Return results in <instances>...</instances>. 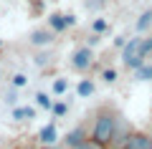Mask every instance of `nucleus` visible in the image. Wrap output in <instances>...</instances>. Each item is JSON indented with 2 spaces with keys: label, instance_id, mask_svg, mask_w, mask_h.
I'll use <instances>...</instances> for the list:
<instances>
[{
  "label": "nucleus",
  "instance_id": "1",
  "mask_svg": "<svg viewBox=\"0 0 152 149\" xmlns=\"http://www.w3.org/2000/svg\"><path fill=\"white\" fill-rule=\"evenodd\" d=\"M119 124H122V116H119L117 109L114 106H102L94 114L89 137H91L94 142H99L102 147H112V144L117 142V134H119Z\"/></svg>",
  "mask_w": 152,
  "mask_h": 149
},
{
  "label": "nucleus",
  "instance_id": "2",
  "mask_svg": "<svg viewBox=\"0 0 152 149\" xmlns=\"http://www.w3.org/2000/svg\"><path fill=\"white\" fill-rule=\"evenodd\" d=\"M152 51V38H132L129 43L124 46V51H122V61H124L127 68H142V63H145L147 53Z\"/></svg>",
  "mask_w": 152,
  "mask_h": 149
},
{
  "label": "nucleus",
  "instance_id": "3",
  "mask_svg": "<svg viewBox=\"0 0 152 149\" xmlns=\"http://www.w3.org/2000/svg\"><path fill=\"white\" fill-rule=\"evenodd\" d=\"M122 149H152V134L147 132H129L122 142Z\"/></svg>",
  "mask_w": 152,
  "mask_h": 149
},
{
  "label": "nucleus",
  "instance_id": "4",
  "mask_svg": "<svg viewBox=\"0 0 152 149\" xmlns=\"http://www.w3.org/2000/svg\"><path fill=\"white\" fill-rule=\"evenodd\" d=\"M94 61V53L91 48H79V51H74V58H71V66H74L76 71H86L89 66H91Z\"/></svg>",
  "mask_w": 152,
  "mask_h": 149
},
{
  "label": "nucleus",
  "instance_id": "5",
  "mask_svg": "<svg viewBox=\"0 0 152 149\" xmlns=\"http://www.w3.org/2000/svg\"><path fill=\"white\" fill-rule=\"evenodd\" d=\"M86 139H89L86 129H84V126H79V129H74V132H69V134H66V147H71V149H74V147H79L81 142H86Z\"/></svg>",
  "mask_w": 152,
  "mask_h": 149
},
{
  "label": "nucleus",
  "instance_id": "6",
  "mask_svg": "<svg viewBox=\"0 0 152 149\" xmlns=\"http://www.w3.org/2000/svg\"><path fill=\"white\" fill-rule=\"evenodd\" d=\"M48 23L53 31H64L66 25H74V15H51Z\"/></svg>",
  "mask_w": 152,
  "mask_h": 149
},
{
  "label": "nucleus",
  "instance_id": "7",
  "mask_svg": "<svg viewBox=\"0 0 152 149\" xmlns=\"http://www.w3.org/2000/svg\"><path fill=\"white\" fill-rule=\"evenodd\" d=\"M51 41H53V33H51V31H36V33L31 36V43H33V46H48Z\"/></svg>",
  "mask_w": 152,
  "mask_h": 149
},
{
  "label": "nucleus",
  "instance_id": "8",
  "mask_svg": "<svg viewBox=\"0 0 152 149\" xmlns=\"http://www.w3.org/2000/svg\"><path fill=\"white\" fill-rule=\"evenodd\" d=\"M38 139H41V144H48V147H51V144L56 142V126H53V124L43 126V129H41V134H38Z\"/></svg>",
  "mask_w": 152,
  "mask_h": 149
},
{
  "label": "nucleus",
  "instance_id": "9",
  "mask_svg": "<svg viewBox=\"0 0 152 149\" xmlns=\"http://www.w3.org/2000/svg\"><path fill=\"white\" fill-rule=\"evenodd\" d=\"M36 116V111H33L31 106H23V109H13V119H18V121H26V119H33Z\"/></svg>",
  "mask_w": 152,
  "mask_h": 149
},
{
  "label": "nucleus",
  "instance_id": "10",
  "mask_svg": "<svg viewBox=\"0 0 152 149\" xmlns=\"http://www.w3.org/2000/svg\"><path fill=\"white\" fill-rule=\"evenodd\" d=\"M150 23H152V10H145V13H142V18H140V20H137V31H147V25H150Z\"/></svg>",
  "mask_w": 152,
  "mask_h": 149
},
{
  "label": "nucleus",
  "instance_id": "11",
  "mask_svg": "<svg viewBox=\"0 0 152 149\" xmlns=\"http://www.w3.org/2000/svg\"><path fill=\"white\" fill-rule=\"evenodd\" d=\"M74 149H107V147H102V144H99V142H94V139L89 137L86 142H81V144H79V147H74Z\"/></svg>",
  "mask_w": 152,
  "mask_h": 149
},
{
  "label": "nucleus",
  "instance_id": "12",
  "mask_svg": "<svg viewBox=\"0 0 152 149\" xmlns=\"http://www.w3.org/2000/svg\"><path fill=\"white\" fill-rule=\"evenodd\" d=\"M36 104H38V106H43V109H53V101L48 99V94H38L36 96Z\"/></svg>",
  "mask_w": 152,
  "mask_h": 149
},
{
  "label": "nucleus",
  "instance_id": "13",
  "mask_svg": "<svg viewBox=\"0 0 152 149\" xmlns=\"http://www.w3.org/2000/svg\"><path fill=\"white\" fill-rule=\"evenodd\" d=\"M91 91H94L91 81H86V78H84L81 84H79V94H81V96H89V94H91Z\"/></svg>",
  "mask_w": 152,
  "mask_h": 149
},
{
  "label": "nucleus",
  "instance_id": "14",
  "mask_svg": "<svg viewBox=\"0 0 152 149\" xmlns=\"http://www.w3.org/2000/svg\"><path fill=\"white\" fill-rule=\"evenodd\" d=\"M26 84H28V78H26L23 73H15V76H13V86H15V89H23Z\"/></svg>",
  "mask_w": 152,
  "mask_h": 149
},
{
  "label": "nucleus",
  "instance_id": "15",
  "mask_svg": "<svg viewBox=\"0 0 152 149\" xmlns=\"http://www.w3.org/2000/svg\"><path fill=\"white\" fill-rule=\"evenodd\" d=\"M66 89H69V84H66V78H58V81L53 84V94H64Z\"/></svg>",
  "mask_w": 152,
  "mask_h": 149
},
{
  "label": "nucleus",
  "instance_id": "16",
  "mask_svg": "<svg viewBox=\"0 0 152 149\" xmlns=\"http://www.w3.org/2000/svg\"><path fill=\"white\" fill-rule=\"evenodd\" d=\"M53 114H56V116L66 114V104H53Z\"/></svg>",
  "mask_w": 152,
  "mask_h": 149
},
{
  "label": "nucleus",
  "instance_id": "17",
  "mask_svg": "<svg viewBox=\"0 0 152 149\" xmlns=\"http://www.w3.org/2000/svg\"><path fill=\"white\" fill-rule=\"evenodd\" d=\"M114 78H117V73H114V71H104V81H107V84H112Z\"/></svg>",
  "mask_w": 152,
  "mask_h": 149
},
{
  "label": "nucleus",
  "instance_id": "18",
  "mask_svg": "<svg viewBox=\"0 0 152 149\" xmlns=\"http://www.w3.org/2000/svg\"><path fill=\"white\" fill-rule=\"evenodd\" d=\"M104 28H107V23H104V20H96V23H94V31H104Z\"/></svg>",
  "mask_w": 152,
  "mask_h": 149
},
{
  "label": "nucleus",
  "instance_id": "19",
  "mask_svg": "<svg viewBox=\"0 0 152 149\" xmlns=\"http://www.w3.org/2000/svg\"><path fill=\"white\" fill-rule=\"evenodd\" d=\"M48 149H61V147H48Z\"/></svg>",
  "mask_w": 152,
  "mask_h": 149
},
{
  "label": "nucleus",
  "instance_id": "20",
  "mask_svg": "<svg viewBox=\"0 0 152 149\" xmlns=\"http://www.w3.org/2000/svg\"><path fill=\"white\" fill-rule=\"evenodd\" d=\"M0 78H3V71H0Z\"/></svg>",
  "mask_w": 152,
  "mask_h": 149
}]
</instances>
